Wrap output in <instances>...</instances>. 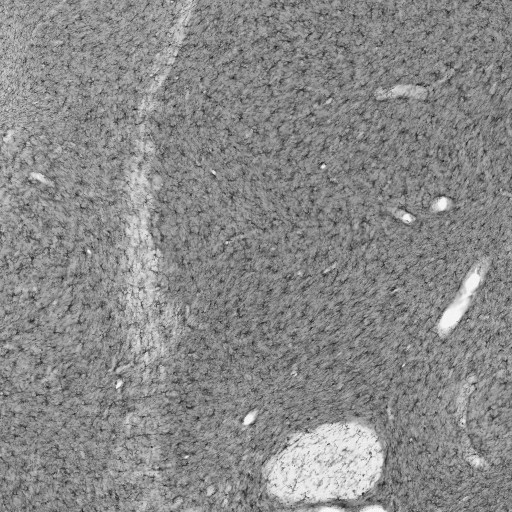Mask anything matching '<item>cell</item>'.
I'll use <instances>...</instances> for the list:
<instances>
[{
	"mask_svg": "<svg viewBox=\"0 0 512 512\" xmlns=\"http://www.w3.org/2000/svg\"><path fill=\"white\" fill-rule=\"evenodd\" d=\"M381 445L368 428L355 423L319 427L300 436L272 460L269 491L286 502L351 499L378 480Z\"/></svg>",
	"mask_w": 512,
	"mask_h": 512,
	"instance_id": "6da1fadb",
	"label": "cell"
}]
</instances>
